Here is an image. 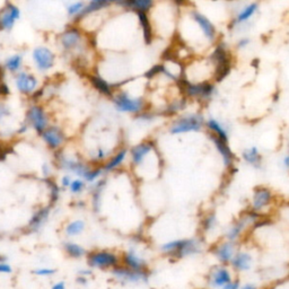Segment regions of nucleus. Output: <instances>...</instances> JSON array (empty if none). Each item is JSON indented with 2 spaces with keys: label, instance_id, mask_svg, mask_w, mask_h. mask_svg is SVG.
<instances>
[{
  "label": "nucleus",
  "instance_id": "21",
  "mask_svg": "<svg viewBox=\"0 0 289 289\" xmlns=\"http://www.w3.org/2000/svg\"><path fill=\"white\" fill-rule=\"evenodd\" d=\"M136 15L138 22H139V26L141 28L144 42L145 44H147V46H150L155 39V33L149 13H137Z\"/></svg>",
  "mask_w": 289,
  "mask_h": 289
},
{
  "label": "nucleus",
  "instance_id": "52",
  "mask_svg": "<svg viewBox=\"0 0 289 289\" xmlns=\"http://www.w3.org/2000/svg\"><path fill=\"white\" fill-rule=\"evenodd\" d=\"M51 289H66V286H64V283L60 282V283L55 284Z\"/></svg>",
  "mask_w": 289,
  "mask_h": 289
},
{
  "label": "nucleus",
  "instance_id": "28",
  "mask_svg": "<svg viewBox=\"0 0 289 289\" xmlns=\"http://www.w3.org/2000/svg\"><path fill=\"white\" fill-rule=\"evenodd\" d=\"M89 80H91L93 86H94L97 91L102 93L103 95L108 97H113V95H115V93H116L115 85L109 83L108 80L102 78L101 76L92 75L91 77H89Z\"/></svg>",
  "mask_w": 289,
  "mask_h": 289
},
{
  "label": "nucleus",
  "instance_id": "34",
  "mask_svg": "<svg viewBox=\"0 0 289 289\" xmlns=\"http://www.w3.org/2000/svg\"><path fill=\"white\" fill-rule=\"evenodd\" d=\"M64 250H66L69 256H71V258H75V259H79L85 254L84 247H81L80 245H78V244L72 243V242H68L64 244Z\"/></svg>",
  "mask_w": 289,
  "mask_h": 289
},
{
  "label": "nucleus",
  "instance_id": "33",
  "mask_svg": "<svg viewBox=\"0 0 289 289\" xmlns=\"http://www.w3.org/2000/svg\"><path fill=\"white\" fill-rule=\"evenodd\" d=\"M217 226V217L214 213H209L203 216L201 221V230L203 233H209Z\"/></svg>",
  "mask_w": 289,
  "mask_h": 289
},
{
  "label": "nucleus",
  "instance_id": "12",
  "mask_svg": "<svg viewBox=\"0 0 289 289\" xmlns=\"http://www.w3.org/2000/svg\"><path fill=\"white\" fill-rule=\"evenodd\" d=\"M112 272L116 278L125 283H147L149 279V271H133L124 266H117Z\"/></svg>",
  "mask_w": 289,
  "mask_h": 289
},
{
  "label": "nucleus",
  "instance_id": "17",
  "mask_svg": "<svg viewBox=\"0 0 289 289\" xmlns=\"http://www.w3.org/2000/svg\"><path fill=\"white\" fill-rule=\"evenodd\" d=\"M213 253L221 263L229 264L233 260L236 253V244L234 242L224 241L214 246Z\"/></svg>",
  "mask_w": 289,
  "mask_h": 289
},
{
  "label": "nucleus",
  "instance_id": "43",
  "mask_svg": "<svg viewBox=\"0 0 289 289\" xmlns=\"http://www.w3.org/2000/svg\"><path fill=\"white\" fill-rule=\"evenodd\" d=\"M47 182L51 189V202L54 203L58 200V198H59V188H58V185H57V183L54 181L47 180Z\"/></svg>",
  "mask_w": 289,
  "mask_h": 289
},
{
  "label": "nucleus",
  "instance_id": "4",
  "mask_svg": "<svg viewBox=\"0 0 289 289\" xmlns=\"http://www.w3.org/2000/svg\"><path fill=\"white\" fill-rule=\"evenodd\" d=\"M112 99L117 111L123 113H132V115L138 116L148 109L147 100L141 96H133L122 89L115 93Z\"/></svg>",
  "mask_w": 289,
  "mask_h": 289
},
{
  "label": "nucleus",
  "instance_id": "29",
  "mask_svg": "<svg viewBox=\"0 0 289 289\" xmlns=\"http://www.w3.org/2000/svg\"><path fill=\"white\" fill-rule=\"evenodd\" d=\"M205 127L208 130L209 135L217 137L224 141H229V132L218 120L210 117V119L205 121Z\"/></svg>",
  "mask_w": 289,
  "mask_h": 289
},
{
  "label": "nucleus",
  "instance_id": "5",
  "mask_svg": "<svg viewBox=\"0 0 289 289\" xmlns=\"http://www.w3.org/2000/svg\"><path fill=\"white\" fill-rule=\"evenodd\" d=\"M205 127V119L200 113H189V115L177 116L170 125V132L172 135L198 132Z\"/></svg>",
  "mask_w": 289,
  "mask_h": 289
},
{
  "label": "nucleus",
  "instance_id": "1",
  "mask_svg": "<svg viewBox=\"0 0 289 289\" xmlns=\"http://www.w3.org/2000/svg\"><path fill=\"white\" fill-rule=\"evenodd\" d=\"M208 59L214 66V81L221 83L231 70V54L227 43L218 41L214 46L213 51L208 56Z\"/></svg>",
  "mask_w": 289,
  "mask_h": 289
},
{
  "label": "nucleus",
  "instance_id": "6",
  "mask_svg": "<svg viewBox=\"0 0 289 289\" xmlns=\"http://www.w3.org/2000/svg\"><path fill=\"white\" fill-rule=\"evenodd\" d=\"M262 217V214H258L253 210H247L244 213L233 225H231L226 233V239L230 242H236L241 237L244 231L249 227L253 226L255 222H258Z\"/></svg>",
  "mask_w": 289,
  "mask_h": 289
},
{
  "label": "nucleus",
  "instance_id": "38",
  "mask_svg": "<svg viewBox=\"0 0 289 289\" xmlns=\"http://www.w3.org/2000/svg\"><path fill=\"white\" fill-rule=\"evenodd\" d=\"M162 70H163L162 63H156V64H155V66H153L152 68L148 69V70L145 72L144 77L148 81L154 80L155 78H157V77L162 76Z\"/></svg>",
  "mask_w": 289,
  "mask_h": 289
},
{
  "label": "nucleus",
  "instance_id": "2",
  "mask_svg": "<svg viewBox=\"0 0 289 289\" xmlns=\"http://www.w3.org/2000/svg\"><path fill=\"white\" fill-rule=\"evenodd\" d=\"M162 253L172 259H183L200 253L201 242L198 238H181L166 242L161 246Z\"/></svg>",
  "mask_w": 289,
  "mask_h": 289
},
{
  "label": "nucleus",
  "instance_id": "7",
  "mask_svg": "<svg viewBox=\"0 0 289 289\" xmlns=\"http://www.w3.org/2000/svg\"><path fill=\"white\" fill-rule=\"evenodd\" d=\"M89 267L97 269H115L120 266V259L111 251H95L88 255Z\"/></svg>",
  "mask_w": 289,
  "mask_h": 289
},
{
  "label": "nucleus",
  "instance_id": "49",
  "mask_svg": "<svg viewBox=\"0 0 289 289\" xmlns=\"http://www.w3.org/2000/svg\"><path fill=\"white\" fill-rule=\"evenodd\" d=\"M239 288V282L238 280H233L231 284L226 285L225 287H223L222 289H238Z\"/></svg>",
  "mask_w": 289,
  "mask_h": 289
},
{
  "label": "nucleus",
  "instance_id": "53",
  "mask_svg": "<svg viewBox=\"0 0 289 289\" xmlns=\"http://www.w3.org/2000/svg\"><path fill=\"white\" fill-rule=\"evenodd\" d=\"M238 289H258V288H256V286L253 284H246V285H244V286L239 287Z\"/></svg>",
  "mask_w": 289,
  "mask_h": 289
},
{
  "label": "nucleus",
  "instance_id": "50",
  "mask_svg": "<svg viewBox=\"0 0 289 289\" xmlns=\"http://www.w3.org/2000/svg\"><path fill=\"white\" fill-rule=\"evenodd\" d=\"M283 166L285 170L289 171V153L287 155H285L283 158Z\"/></svg>",
  "mask_w": 289,
  "mask_h": 289
},
{
  "label": "nucleus",
  "instance_id": "3",
  "mask_svg": "<svg viewBox=\"0 0 289 289\" xmlns=\"http://www.w3.org/2000/svg\"><path fill=\"white\" fill-rule=\"evenodd\" d=\"M176 86L180 91L181 95L184 96L186 100L194 101H210L216 94L215 84L211 81L206 83H191V81L182 78L177 81Z\"/></svg>",
  "mask_w": 289,
  "mask_h": 289
},
{
  "label": "nucleus",
  "instance_id": "25",
  "mask_svg": "<svg viewBox=\"0 0 289 289\" xmlns=\"http://www.w3.org/2000/svg\"><path fill=\"white\" fill-rule=\"evenodd\" d=\"M242 158L247 165L252 166V168L258 169V170L262 168V164H263L262 155L261 153H260L259 148L255 147V146H251V147H247L244 149L242 153Z\"/></svg>",
  "mask_w": 289,
  "mask_h": 289
},
{
  "label": "nucleus",
  "instance_id": "13",
  "mask_svg": "<svg viewBox=\"0 0 289 289\" xmlns=\"http://www.w3.org/2000/svg\"><path fill=\"white\" fill-rule=\"evenodd\" d=\"M56 57L50 49L46 47H39L34 49L33 51V60L35 66L38 67L41 71H46L54 67Z\"/></svg>",
  "mask_w": 289,
  "mask_h": 289
},
{
  "label": "nucleus",
  "instance_id": "8",
  "mask_svg": "<svg viewBox=\"0 0 289 289\" xmlns=\"http://www.w3.org/2000/svg\"><path fill=\"white\" fill-rule=\"evenodd\" d=\"M188 14L192 18L193 22L199 26V28H200L207 42L209 44L217 43V28L214 25V23L205 14L200 13L197 9H190Z\"/></svg>",
  "mask_w": 289,
  "mask_h": 289
},
{
  "label": "nucleus",
  "instance_id": "19",
  "mask_svg": "<svg viewBox=\"0 0 289 289\" xmlns=\"http://www.w3.org/2000/svg\"><path fill=\"white\" fill-rule=\"evenodd\" d=\"M123 261V266L129 268L133 271H148V264L147 261L137 253L135 250L130 249L129 251L125 252L122 258Z\"/></svg>",
  "mask_w": 289,
  "mask_h": 289
},
{
  "label": "nucleus",
  "instance_id": "14",
  "mask_svg": "<svg viewBox=\"0 0 289 289\" xmlns=\"http://www.w3.org/2000/svg\"><path fill=\"white\" fill-rule=\"evenodd\" d=\"M27 121L36 131L42 133L48 128V116L44 110L39 105H33L27 111Z\"/></svg>",
  "mask_w": 289,
  "mask_h": 289
},
{
  "label": "nucleus",
  "instance_id": "42",
  "mask_svg": "<svg viewBox=\"0 0 289 289\" xmlns=\"http://www.w3.org/2000/svg\"><path fill=\"white\" fill-rule=\"evenodd\" d=\"M69 188H70L72 193H79L85 188V182L80 180V178H77V180L71 181V184Z\"/></svg>",
  "mask_w": 289,
  "mask_h": 289
},
{
  "label": "nucleus",
  "instance_id": "9",
  "mask_svg": "<svg viewBox=\"0 0 289 289\" xmlns=\"http://www.w3.org/2000/svg\"><path fill=\"white\" fill-rule=\"evenodd\" d=\"M275 200V195L272 190L267 186H258L253 191L251 201V210L261 214L264 209L269 208L271 203Z\"/></svg>",
  "mask_w": 289,
  "mask_h": 289
},
{
  "label": "nucleus",
  "instance_id": "46",
  "mask_svg": "<svg viewBox=\"0 0 289 289\" xmlns=\"http://www.w3.org/2000/svg\"><path fill=\"white\" fill-rule=\"evenodd\" d=\"M9 109H8L6 105H3L0 103V120L3 119V117L9 116Z\"/></svg>",
  "mask_w": 289,
  "mask_h": 289
},
{
  "label": "nucleus",
  "instance_id": "30",
  "mask_svg": "<svg viewBox=\"0 0 289 289\" xmlns=\"http://www.w3.org/2000/svg\"><path fill=\"white\" fill-rule=\"evenodd\" d=\"M127 155L128 150L125 148H121L115 154V156H112L109 161H107V163H105L102 169H103L104 172H112V171L116 170L123 164L125 158H127Z\"/></svg>",
  "mask_w": 289,
  "mask_h": 289
},
{
  "label": "nucleus",
  "instance_id": "22",
  "mask_svg": "<svg viewBox=\"0 0 289 289\" xmlns=\"http://www.w3.org/2000/svg\"><path fill=\"white\" fill-rule=\"evenodd\" d=\"M116 3L136 14L149 13L155 6V2L153 0H125V1H117Z\"/></svg>",
  "mask_w": 289,
  "mask_h": 289
},
{
  "label": "nucleus",
  "instance_id": "10",
  "mask_svg": "<svg viewBox=\"0 0 289 289\" xmlns=\"http://www.w3.org/2000/svg\"><path fill=\"white\" fill-rule=\"evenodd\" d=\"M155 149H157V145L153 139H146L133 146L130 149V157H131V164L133 168H138L141 163L152 154Z\"/></svg>",
  "mask_w": 289,
  "mask_h": 289
},
{
  "label": "nucleus",
  "instance_id": "31",
  "mask_svg": "<svg viewBox=\"0 0 289 289\" xmlns=\"http://www.w3.org/2000/svg\"><path fill=\"white\" fill-rule=\"evenodd\" d=\"M110 5H111V2H109L108 0H93V1L86 3V6H85L83 10H81V13L77 16L76 19L78 20L81 17H85V16H87L89 14H93L95 13V11L104 9V8L109 7Z\"/></svg>",
  "mask_w": 289,
  "mask_h": 289
},
{
  "label": "nucleus",
  "instance_id": "47",
  "mask_svg": "<svg viewBox=\"0 0 289 289\" xmlns=\"http://www.w3.org/2000/svg\"><path fill=\"white\" fill-rule=\"evenodd\" d=\"M11 267L5 262L0 263V274H10Z\"/></svg>",
  "mask_w": 289,
  "mask_h": 289
},
{
  "label": "nucleus",
  "instance_id": "27",
  "mask_svg": "<svg viewBox=\"0 0 289 289\" xmlns=\"http://www.w3.org/2000/svg\"><path fill=\"white\" fill-rule=\"evenodd\" d=\"M59 164L62 169L71 171V172H74L75 174L83 177L86 175L88 171L91 170L86 164H84V163L70 160V158H66V157H61L59 160Z\"/></svg>",
  "mask_w": 289,
  "mask_h": 289
},
{
  "label": "nucleus",
  "instance_id": "35",
  "mask_svg": "<svg viewBox=\"0 0 289 289\" xmlns=\"http://www.w3.org/2000/svg\"><path fill=\"white\" fill-rule=\"evenodd\" d=\"M22 60H23V58H22V56H20V55L11 56L6 60L5 66L9 71L15 72V71L18 70V69L20 68V66H22Z\"/></svg>",
  "mask_w": 289,
  "mask_h": 289
},
{
  "label": "nucleus",
  "instance_id": "16",
  "mask_svg": "<svg viewBox=\"0 0 289 289\" xmlns=\"http://www.w3.org/2000/svg\"><path fill=\"white\" fill-rule=\"evenodd\" d=\"M20 11L13 3L7 2L0 10V31L11 30L16 20L19 18Z\"/></svg>",
  "mask_w": 289,
  "mask_h": 289
},
{
  "label": "nucleus",
  "instance_id": "23",
  "mask_svg": "<svg viewBox=\"0 0 289 289\" xmlns=\"http://www.w3.org/2000/svg\"><path fill=\"white\" fill-rule=\"evenodd\" d=\"M61 44L66 50H72L79 46L81 41V33L78 28L75 26L68 27L61 35Z\"/></svg>",
  "mask_w": 289,
  "mask_h": 289
},
{
  "label": "nucleus",
  "instance_id": "45",
  "mask_svg": "<svg viewBox=\"0 0 289 289\" xmlns=\"http://www.w3.org/2000/svg\"><path fill=\"white\" fill-rule=\"evenodd\" d=\"M250 43H251V39L249 38V36H243V38H241L237 41V48L245 49L250 46Z\"/></svg>",
  "mask_w": 289,
  "mask_h": 289
},
{
  "label": "nucleus",
  "instance_id": "39",
  "mask_svg": "<svg viewBox=\"0 0 289 289\" xmlns=\"http://www.w3.org/2000/svg\"><path fill=\"white\" fill-rule=\"evenodd\" d=\"M85 6H86V3H85L84 1H78V2H72L70 3V5L68 6V15L69 16H78L80 13H81V10L84 9Z\"/></svg>",
  "mask_w": 289,
  "mask_h": 289
},
{
  "label": "nucleus",
  "instance_id": "20",
  "mask_svg": "<svg viewBox=\"0 0 289 289\" xmlns=\"http://www.w3.org/2000/svg\"><path fill=\"white\" fill-rule=\"evenodd\" d=\"M43 140L47 142V145L52 149L59 148L61 145L66 140V136L62 130L59 127H48L44 131L41 133Z\"/></svg>",
  "mask_w": 289,
  "mask_h": 289
},
{
  "label": "nucleus",
  "instance_id": "36",
  "mask_svg": "<svg viewBox=\"0 0 289 289\" xmlns=\"http://www.w3.org/2000/svg\"><path fill=\"white\" fill-rule=\"evenodd\" d=\"M85 229V223L83 221H75L68 224L66 227V233L68 236H76L80 234Z\"/></svg>",
  "mask_w": 289,
  "mask_h": 289
},
{
  "label": "nucleus",
  "instance_id": "44",
  "mask_svg": "<svg viewBox=\"0 0 289 289\" xmlns=\"http://www.w3.org/2000/svg\"><path fill=\"white\" fill-rule=\"evenodd\" d=\"M56 272L55 269H50V268H40V269L35 270L34 274L41 276V277H48V276H51L54 275Z\"/></svg>",
  "mask_w": 289,
  "mask_h": 289
},
{
  "label": "nucleus",
  "instance_id": "37",
  "mask_svg": "<svg viewBox=\"0 0 289 289\" xmlns=\"http://www.w3.org/2000/svg\"><path fill=\"white\" fill-rule=\"evenodd\" d=\"M105 185V180H101L97 182L94 189V194H93V203H94V208L99 210L100 208V200H101V193L103 191V188Z\"/></svg>",
  "mask_w": 289,
  "mask_h": 289
},
{
  "label": "nucleus",
  "instance_id": "15",
  "mask_svg": "<svg viewBox=\"0 0 289 289\" xmlns=\"http://www.w3.org/2000/svg\"><path fill=\"white\" fill-rule=\"evenodd\" d=\"M209 138H210V140L213 141V144L216 147V149H217L219 155L222 156L224 165L230 170L233 169L234 163H235V154L233 153V150L231 149L229 141H224L213 135H209Z\"/></svg>",
  "mask_w": 289,
  "mask_h": 289
},
{
  "label": "nucleus",
  "instance_id": "24",
  "mask_svg": "<svg viewBox=\"0 0 289 289\" xmlns=\"http://www.w3.org/2000/svg\"><path fill=\"white\" fill-rule=\"evenodd\" d=\"M36 85H38V79L27 72H19L16 77V86L24 94H32L35 91Z\"/></svg>",
  "mask_w": 289,
  "mask_h": 289
},
{
  "label": "nucleus",
  "instance_id": "48",
  "mask_svg": "<svg viewBox=\"0 0 289 289\" xmlns=\"http://www.w3.org/2000/svg\"><path fill=\"white\" fill-rule=\"evenodd\" d=\"M9 94V88H8L5 81H0V96Z\"/></svg>",
  "mask_w": 289,
  "mask_h": 289
},
{
  "label": "nucleus",
  "instance_id": "41",
  "mask_svg": "<svg viewBox=\"0 0 289 289\" xmlns=\"http://www.w3.org/2000/svg\"><path fill=\"white\" fill-rule=\"evenodd\" d=\"M102 173H103V169H102V168H97V169H94V170L91 169L86 173V175H85L84 178L86 181H88V182H94L101 176Z\"/></svg>",
  "mask_w": 289,
  "mask_h": 289
},
{
  "label": "nucleus",
  "instance_id": "51",
  "mask_svg": "<svg viewBox=\"0 0 289 289\" xmlns=\"http://www.w3.org/2000/svg\"><path fill=\"white\" fill-rule=\"evenodd\" d=\"M71 184V180L69 176H63L62 177V185L63 186H70Z\"/></svg>",
  "mask_w": 289,
  "mask_h": 289
},
{
  "label": "nucleus",
  "instance_id": "32",
  "mask_svg": "<svg viewBox=\"0 0 289 289\" xmlns=\"http://www.w3.org/2000/svg\"><path fill=\"white\" fill-rule=\"evenodd\" d=\"M49 214H50V208L47 207V208L40 209L38 213H35L32 217L30 224H28V227H30L31 231H39L44 223L47 222V219L49 217Z\"/></svg>",
  "mask_w": 289,
  "mask_h": 289
},
{
  "label": "nucleus",
  "instance_id": "18",
  "mask_svg": "<svg viewBox=\"0 0 289 289\" xmlns=\"http://www.w3.org/2000/svg\"><path fill=\"white\" fill-rule=\"evenodd\" d=\"M231 282H233V278H231V271L225 266L215 268L209 276V285L213 288L222 289Z\"/></svg>",
  "mask_w": 289,
  "mask_h": 289
},
{
  "label": "nucleus",
  "instance_id": "40",
  "mask_svg": "<svg viewBox=\"0 0 289 289\" xmlns=\"http://www.w3.org/2000/svg\"><path fill=\"white\" fill-rule=\"evenodd\" d=\"M157 116H158V113L147 109L146 111L141 112L138 116H136V117H137V120L142 121V122H152V121H154L155 119H156Z\"/></svg>",
  "mask_w": 289,
  "mask_h": 289
},
{
  "label": "nucleus",
  "instance_id": "11",
  "mask_svg": "<svg viewBox=\"0 0 289 289\" xmlns=\"http://www.w3.org/2000/svg\"><path fill=\"white\" fill-rule=\"evenodd\" d=\"M258 10H259L258 2L246 3V5H244L243 7L239 8V9L237 10V13H236L234 18L231 19V22L230 24L231 30H234V28L245 25L246 23L250 22L252 17H253Z\"/></svg>",
  "mask_w": 289,
  "mask_h": 289
},
{
  "label": "nucleus",
  "instance_id": "26",
  "mask_svg": "<svg viewBox=\"0 0 289 289\" xmlns=\"http://www.w3.org/2000/svg\"><path fill=\"white\" fill-rule=\"evenodd\" d=\"M231 268L238 272L247 271L252 267V256L247 252L238 251L236 252L233 260L231 261Z\"/></svg>",
  "mask_w": 289,
  "mask_h": 289
}]
</instances>
